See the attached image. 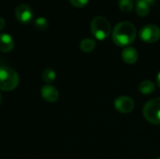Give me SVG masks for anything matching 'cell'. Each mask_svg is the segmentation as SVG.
<instances>
[{"label": "cell", "instance_id": "obj_8", "mask_svg": "<svg viewBox=\"0 0 160 159\" xmlns=\"http://www.w3.org/2000/svg\"><path fill=\"white\" fill-rule=\"evenodd\" d=\"M41 97L47 102L52 103L59 98V92L54 86L51 84H46L41 88Z\"/></svg>", "mask_w": 160, "mask_h": 159}, {"label": "cell", "instance_id": "obj_21", "mask_svg": "<svg viewBox=\"0 0 160 159\" xmlns=\"http://www.w3.org/2000/svg\"><path fill=\"white\" fill-rule=\"evenodd\" d=\"M0 104H1V94H0Z\"/></svg>", "mask_w": 160, "mask_h": 159}, {"label": "cell", "instance_id": "obj_7", "mask_svg": "<svg viewBox=\"0 0 160 159\" xmlns=\"http://www.w3.org/2000/svg\"><path fill=\"white\" fill-rule=\"evenodd\" d=\"M134 100L127 96L119 97L114 101V108L121 113H129L134 110Z\"/></svg>", "mask_w": 160, "mask_h": 159}, {"label": "cell", "instance_id": "obj_15", "mask_svg": "<svg viewBox=\"0 0 160 159\" xmlns=\"http://www.w3.org/2000/svg\"><path fill=\"white\" fill-rule=\"evenodd\" d=\"M34 24L36 26L37 29L38 30H46L49 26V22L47 21V19L45 17H38L37 19H35L34 21Z\"/></svg>", "mask_w": 160, "mask_h": 159}, {"label": "cell", "instance_id": "obj_20", "mask_svg": "<svg viewBox=\"0 0 160 159\" xmlns=\"http://www.w3.org/2000/svg\"><path fill=\"white\" fill-rule=\"evenodd\" d=\"M143 1H145L149 6H151L152 4H154V3H155V1H156V0H143Z\"/></svg>", "mask_w": 160, "mask_h": 159}, {"label": "cell", "instance_id": "obj_18", "mask_svg": "<svg viewBox=\"0 0 160 159\" xmlns=\"http://www.w3.org/2000/svg\"><path fill=\"white\" fill-rule=\"evenodd\" d=\"M5 24H6L5 19L2 18V17H0V30H2L5 27Z\"/></svg>", "mask_w": 160, "mask_h": 159}, {"label": "cell", "instance_id": "obj_16", "mask_svg": "<svg viewBox=\"0 0 160 159\" xmlns=\"http://www.w3.org/2000/svg\"><path fill=\"white\" fill-rule=\"evenodd\" d=\"M133 1L132 0H119V7L123 12H129L133 8Z\"/></svg>", "mask_w": 160, "mask_h": 159}, {"label": "cell", "instance_id": "obj_13", "mask_svg": "<svg viewBox=\"0 0 160 159\" xmlns=\"http://www.w3.org/2000/svg\"><path fill=\"white\" fill-rule=\"evenodd\" d=\"M96 47V41L92 38H84L80 43V48L84 52H91Z\"/></svg>", "mask_w": 160, "mask_h": 159}, {"label": "cell", "instance_id": "obj_19", "mask_svg": "<svg viewBox=\"0 0 160 159\" xmlns=\"http://www.w3.org/2000/svg\"><path fill=\"white\" fill-rule=\"evenodd\" d=\"M157 84H158V86L160 88V71L159 73L158 74V77H157Z\"/></svg>", "mask_w": 160, "mask_h": 159}, {"label": "cell", "instance_id": "obj_22", "mask_svg": "<svg viewBox=\"0 0 160 159\" xmlns=\"http://www.w3.org/2000/svg\"><path fill=\"white\" fill-rule=\"evenodd\" d=\"M157 159H160V157H158V158Z\"/></svg>", "mask_w": 160, "mask_h": 159}, {"label": "cell", "instance_id": "obj_4", "mask_svg": "<svg viewBox=\"0 0 160 159\" xmlns=\"http://www.w3.org/2000/svg\"><path fill=\"white\" fill-rule=\"evenodd\" d=\"M143 116L151 124L160 125V97L149 100L143 107Z\"/></svg>", "mask_w": 160, "mask_h": 159}, {"label": "cell", "instance_id": "obj_12", "mask_svg": "<svg viewBox=\"0 0 160 159\" xmlns=\"http://www.w3.org/2000/svg\"><path fill=\"white\" fill-rule=\"evenodd\" d=\"M136 13L141 16V17H144L146 15H148L149 11H150V6L143 0H136Z\"/></svg>", "mask_w": 160, "mask_h": 159}, {"label": "cell", "instance_id": "obj_6", "mask_svg": "<svg viewBox=\"0 0 160 159\" xmlns=\"http://www.w3.org/2000/svg\"><path fill=\"white\" fill-rule=\"evenodd\" d=\"M15 16L19 22L22 23H27L33 20L34 12L29 5L25 3H22L18 5L15 9Z\"/></svg>", "mask_w": 160, "mask_h": 159}, {"label": "cell", "instance_id": "obj_1", "mask_svg": "<svg viewBox=\"0 0 160 159\" xmlns=\"http://www.w3.org/2000/svg\"><path fill=\"white\" fill-rule=\"evenodd\" d=\"M113 42L120 47H128L132 42H134L137 37V30L133 23L129 22H118L112 33Z\"/></svg>", "mask_w": 160, "mask_h": 159}, {"label": "cell", "instance_id": "obj_2", "mask_svg": "<svg viewBox=\"0 0 160 159\" xmlns=\"http://www.w3.org/2000/svg\"><path fill=\"white\" fill-rule=\"evenodd\" d=\"M19 75L9 67H0V90L12 91L19 84Z\"/></svg>", "mask_w": 160, "mask_h": 159}, {"label": "cell", "instance_id": "obj_17", "mask_svg": "<svg viewBox=\"0 0 160 159\" xmlns=\"http://www.w3.org/2000/svg\"><path fill=\"white\" fill-rule=\"evenodd\" d=\"M71 5L76 7H82L87 5L89 0H69Z\"/></svg>", "mask_w": 160, "mask_h": 159}, {"label": "cell", "instance_id": "obj_11", "mask_svg": "<svg viewBox=\"0 0 160 159\" xmlns=\"http://www.w3.org/2000/svg\"><path fill=\"white\" fill-rule=\"evenodd\" d=\"M138 89H139V91L142 95H150V94H152L155 91L156 85L151 81H142L139 84Z\"/></svg>", "mask_w": 160, "mask_h": 159}, {"label": "cell", "instance_id": "obj_14", "mask_svg": "<svg viewBox=\"0 0 160 159\" xmlns=\"http://www.w3.org/2000/svg\"><path fill=\"white\" fill-rule=\"evenodd\" d=\"M55 78H56V73L52 68H46L42 72V79L48 84L53 82Z\"/></svg>", "mask_w": 160, "mask_h": 159}, {"label": "cell", "instance_id": "obj_5", "mask_svg": "<svg viewBox=\"0 0 160 159\" xmlns=\"http://www.w3.org/2000/svg\"><path fill=\"white\" fill-rule=\"evenodd\" d=\"M139 36L146 43H155L160 38V28L156 24L145 25L140 30Z\"/></svg>", "mask_w": 160, "mask_h": 159}, {"label": "cell", "instance_id": "obj_9", "mask_svg": "<svg viewBox=\"0 0 160 159\" xmlns=\"http://www.w3.org/2000/svg\"><path fill=\"white\" fill-rule=\"evenodd\" d=\"M122 58L127 64H129V65L135 64L139 58L138 51L133 47H129V46L126 47L122 52Z\"/></svg>", "mask_w": 160, "mask_h": 159}, {"label": "cell", "instance_id": "obj_10", "mask_svg": "<svg viewBox=\"0 0 160 159\" xmlns=\"http://www.w3.org/2000/svg\"><path fill=\"white\" fill-rule=\"evenodd\" d=\"M14 47V40L8 33L0 34V51L3 52H10Z\"/></svg>", "mask_w": 160, "mask_h": 159}, {"label": "cell", "instance_id": "obj_3", "mask_svg": "<svg viewBox=\"0 0 160 159\" xmlns=\"http://www.w3.org/2000/svg\"><path fill=\"white\" fill-rule=\"evenodd\" d=\"M90 28L93 36L99 40H104L107 38L112 31V26L109 20L103 16H96L93 18Z\"/></svg>", "mask_w": 160, "mask_h": 159}]
</instances>
